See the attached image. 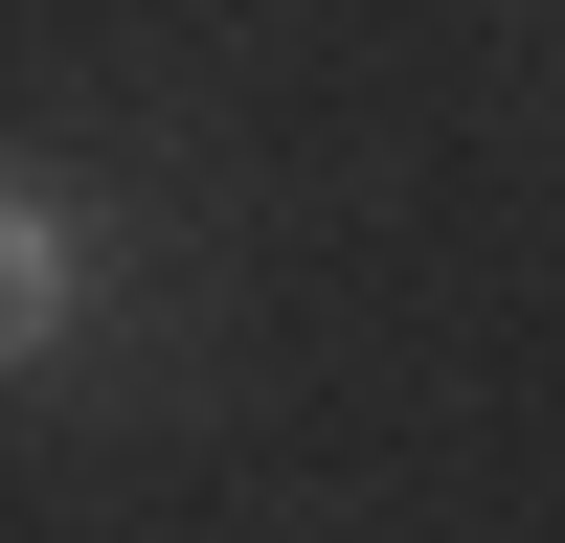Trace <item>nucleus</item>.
<instances>
[{"mask_svg": "<svg viewBox=\"0 0 565 543\" xmlns=\"http://www.w3.org/2000/svg\"><path fill=\"white\" fill-rule=\"evenodd\" d=\"M68 340H90V204L0 181V362H68Z\"/></svg>", "mask_w": 565, "mask_h": 543, "instance_id": "obj_1", "label": "nucleus"}]
</instances>
